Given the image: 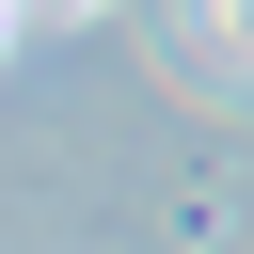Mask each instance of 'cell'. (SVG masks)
I'll return each instance as SVG.
<instances>
[{
	"label": "cell",
	"mask_w": 254,
	"mask_h": 254,
	"mask_svg": "<svg viewBox=\"0 0 254 254\" xmlns=\"http://www.w3.org/2000/svg\"><path fill=\"white\" fill-rule=\"evenodd\" d=\"M16 16H111V0H16Z\"/></svg>",
	"instance_id": "obj_1"
}]
</instances>
